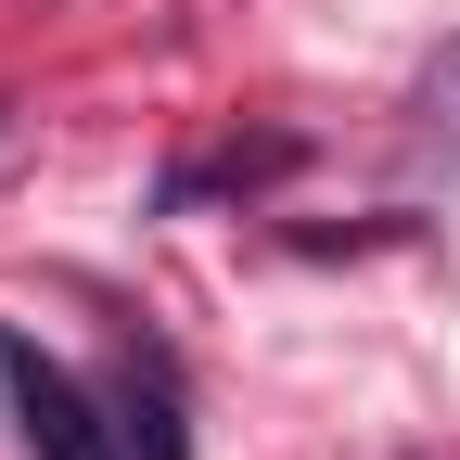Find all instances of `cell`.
<instances>
[{"mask_svg": "<svg viewBox=\"0 0 460 460\" xmlns=\"http://www.w3.org/2000/svg\"><path fill=\"white\" fill-rule=\"evenodd\" d=\"M0 384H13V422H26V460H128L115 447V410L65 371V358H39V332L0 345Z\"/></svg>", "mask_w": 460, "mask_h": 460, "instance_id": "6da1fadb", "label": "cell"}, {"mask_svg": "<svg viewBox=\"0 0 460 460\" xmlns=\"http://www.w3.org/2000/svg\"><path fill=\"white\" fill-rule=\"evenodd\" d=\"M102 410H115V447H128V460H192V384H180V358H166L154 332L115 345Z\"/></svg>", "mask_w": 460, "mask_h": 460, "instance_id": "7a4b0ae2", "label": "cell"}, {"mask_svg": "<svg viewBox=\"0 0 460 460\" xmlns=\"http://www.w3.org/2000/svg\"><path fill=\"white\" fill-rule=\"evenodd\" d=\"M307 166V141L295 128H269V141H217V154H192L180 180H166V205H205V192H269V180H295Z\"/></svg>", "mask_w": 460, "mask_h": 460, "instance_id": "3957f363", "label": "cell"}]
</instances>
